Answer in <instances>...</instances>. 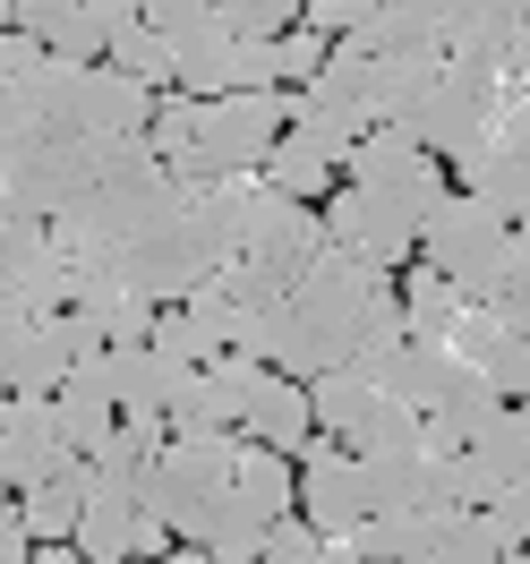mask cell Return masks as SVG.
Instances as JSON below:
<instances>
[{
  "mask_svg": "<svg viewBox=\"0 0 530 564\" xmlns=\"http://www.w3.org/2000/svg\"><path fill=\"white\" fill-rule=\"evenodd\" d=\"M172 214H180V172L154 163V145L120 138L111 172L95 180L69 214H52V240L69 248L77 265H120V257H129L138 240H154Z\"/></svg>",
  "mask_w": 530,
  "mask_h": 564,
  "instance_id": "1",
  "label": "cell"
},
{
  "mask_svg": "<svg viewBox=\"0 0 530 564\" xmlns=\"http://www.w3.org/2000/svg\"><path fill=\"white\" fill-rule=\"evenodd\" d=\"M393 291L386 265H368L359 248L325 240L309 265H300V282H291V377H325V368H343V359L359 351V334H368V308Z\"/></svg>",
  "mask_w": 530,
  "mask_h": 564,
  "instance_id": "2",
  "label": "cell"
},
{
  "mask_svg": "<svg viewBox=\"0 0 530 564\" xmlns=\"http://www.w3.org/2000/svg\"><path fill=\"white\" fill-rule=\"evenodd\" d=\"M291 129L283 86H248V95H188V145L172 154L180 180H248L266 172L274 138Z\"/></svg>",
  "mask_w": 530,
  "mask_h": 564,
  "instance_id": "3",
  "label": "cell"
},
{
  "mask_svg": "<svg viewBox=\"0 0 530 564\" xmlns=\"http://www.w3.org/2000/svg\"><path fill=\"white\" fill-rule=\"evenodd\" d=\"M231 470H240V445H231V427H197V436H163L154 462H145V513L172 530V539H206L214 505L231 488Z\"/></svg>",
  "mask_w": 530,
  "mask_h": 564,
  "instance_id": "4",
  "label": "cell"
},
{
  "mask_svg": "<svg viewBox=\"0 0 530 564\" xmlns=\"http://www.w3.org/2000/svg\"><path fill=\"white\" fill-rule=\"evenodd\" d=\"M420 257L445 282H462L470 300H496V282L513 274V223L488 214L479 197H445V206L420 223Z\"/></svg>",
  "mask_w": 530,
  "mask_h": 564,
  "instance_id": "5",
  "label": "cell"
},
{
  "mask_svg": "<svg viewBox=\"0 0 530 564\" xmlns=\"http://www.w3.org/2000/svg\"><path fill=\"white\" fill-rule=\"evenodd\" d=\"M111 154H120V138H35L0 172V206L26 214V223H52L111 172Z\"/></svg>",
  "mask_w": 530,
  "mask_h": 564,
  "instance_id": "6",
  "label": "cell"
},
{
  "mask_svg": "<svg viewBox=\"0 0 530 564\" xmlns=\"http://www.w3.org/2000/svg\"><path fill=\"white\" fill-rule=\"evenodd\" d=\"M496 120H505V77H496L488 61H445V77L428 86V104L411 111L402 129H411L428 154H454V163H470V154L488 145Z\"/></svg>",
  "mask_w": 530,
  "mask_h": 564,
  "instance_id": "7",
  "label": "cell"
},
{
  "mask_svg": "<svg viewBox=\"0 0 530 564\" xmlns=\"http://www.w3.org/2000/svg\"><path fill=\"white\" fill-rule=\"evenodd\" d=\"M291 470L274 445H240V470H231V488H223V505H214V522H206V547L214 564H248L257 547H266V530L283 522V505H291Z\"/></svg>",
  "mask_w": 530,
  "mask_h": 564,
  "instance_id": "8",
  "label": "cell"
},
{
  "mask_svg": "<svg viewBox=\"0 0 530 564\" xmlns=\"http://www.w3.org/2000/svg\"><path fill=\"white\" fill-rule=\"evenodd\" d=\"M291 129H300V138H317V145H334V154H351V145L377 129V111H368V52L334 43V52H325V69L291 95Z\"/></svg>",
  "mask_w": 530,
  "mask_h": 564,
  "instance_id": "9",
  "label": "cell"
},
{
  "mask_svg": "<svg viewBox=\"0 0 530 564\" xmlns=\"http://www.w3.org/2000/svg\"><path fill=\"white\" fill-rule=\"evenodd\" d=\"M343 163H351V188H377V197H393V206L411 214V223H428V214L445 206L436 154H428L411 129H368V138H359Z\"/></svg>",
  "mask_w": 530,
  "mask_h": 564,
  "instance_id": "10",
  "label": "cell"
},
{
  "mask_svg": "<svg viewBox=\"0 0 530 564\" xmlns=\"http://www.w3.org/2000/svg\"><path fill=\"white\" fill-rule=\"evenodd\" d=\"M129 18L138 0H9V26H26L52 61H104Z\"/></svg>",
  "mask_w": 530,
  "mask_h": 564,
  "instance_id": "11",
  "label": "cell"
},
{
  "mask_svg": "<svg viewBox=\"0 0 530 564\" xmlns=\"http://www.w3.org/2000/svg\"><path fill=\"white\" fill-rule=\"evenodd\" d=\"M172 530L145 513L138 479H95V496H86V513H77V556L86 564H129V556H154Z\"/></svg>",
  "mask_w": 530,
  "mask_h": 564,
  "instance_id": "12",
  "label": "cell"
},
{
  "mask_svg": "<svg viewBox=\"0 0 530 564\" xmlns=\"http://www.w3.org/2000/svg\"><path fill=\"white\" fill-rule=\"evenodd\" d=\"M300 513H309V530L317 539H351L359 522H368V470H359L351 445H309V470H300Z\"/></svg>",
  "mask_w": 530,
  "mask_h": 564,
  "instance_id": "13",
  "label": "cell"
},
{
  "mask_svg": "<svg viewBox=\"0 0 530 564\" xmlns=\"http://www.w3.org/2000/svg\"><path fill=\"white\" fill-rule=\"evenodd\" d=\"M86 351H104V334L77 317V308L35 317L26 334H18V351H9V368H0V386H9V393H61V377H69Z\"/></svg>",
  "mask_w": 530,
  "mask_h": 564,
  "instance_id": "14",
  "label": "cell"
},
{
  "mask_svg": "<svg viewBox=\"0 0 530 564\" xmlns=\"http://www.w3.org/2000/svg\"><path fill=\"white\" fill-rule=\"evenodd\" d=\"M61 462H69V436H61L52 393H9V402H0V479H9V488H35Z\"/></svg>",
  "mask_w": 530,
  "mask_h": 564,
  "instance_id": "15",
  "label": "cell"
},
{
  "mask_svg": "<svg viewBox=\"0 0 530 564\" xmlns=\"http://www.w3.org/2000/svg\"><path fill=\"white\" fill-rule=\"evenodd\" d=\"M325 248V214H309L300 197H283V188H248V240H240V257H266V265H283L291 282H300V265Z\"/></svg>",
  "mask_w": 530,
  "mask_h": 564,
  "instance_id": "16",
  "label": "cell"
},
{
  "mask_svg": "<svg viewBox=\"0 0 530 564\" xmlns=\"http://www.w3.org/2000/svg\"><path fill=\"white\" fill-rule=\"evenodd\" d=\"M325 240H343V248H359L368 265H402L411 248H420V223L393 206V197H377V188H343L334 206H325Z\"/></svg>",
  "mask_w": 530,
  "mask_h": 564,
  "instance_id": "17",
  "label": "cell"
},
{
  "mask_svg": "<svg viewBox=\"0 0 530 564\" xmlns=\"http://www.w3.org/2000/svg\"><path fill=\"white\" fill-rule=\"evenodd\" d=\"M522 470H530V411H522V402H505V411L454 454V488H462V505H488V496L513 488Z\"/></svg>",
  "mask_w": 530,
  "mask_h": 564,
  "instance_id": "18",
  "label": "cell"
},
{
  "mask_svg": "<svg viewBox=\"0 0 530 564\" xmlns=\"http://www.w3.org/2000/svg\"><path fill=\"white\" fill-rule=\"evenodd\" d=\"M69 308L95 325V334H104V351H138L145 334H154V300H145V291H129L111 265H77Z\"/></svg>",
  "mask_w": 530,
  "mask_h": 564,
  "instance_id": "19",
  "label": "cell"
},
{
  "mask_svg": "<svg viewBox=\"0 0 530 564\" xmlns=\"http://www.w3.org/2000/svg\"><path fill=\"white\" fill-rule=\"evenodd\" d=\"M188 359H172L163 343H138V351H111V393H120V420H163L172 427V402L188 393Z\"/></svg>",
  "mask_w": 530,
  "mask_h": 564,
  "instance_id": "20",
  "label": "cell"
},
{
  "mask_svg": "<svg viewBox=\"0 0 530 564\" xmlns=\"http://www.w3.org/2000/svg\"><path fill=\"white\" fill-rule=\"evenodd\" d=\"M52 411H61V436H69V454H95L111 427H120V393H111V351H86L61 377L52 393Z\"/></svg>",
  "mask_w": 530,
  "mask_h": 564,
  "instance_id": "21",
  "label": "cell"
},
{
  "mask_svg": "<svg viewBox=\"0 0 530 564\" xmlns=\"http://www.w3.org/2000/svg\"><path fill=\"white\" fill-rule=\"evenodd\" d=\"M334 43H351L368 61H393V52H445V26H436L428 0H377L351 35H334Z\"/></svg>",
  "mask_w": 530,
  "mask_h": 564,
  "instance_id": "22",
  "label": "cell"
},
{
  "mask_svg": "<svg viewBox=\"0 0 530 564\" xmlns=\"http://www.w3.org/2000/svg\"><path fill=\"white\" fill-rule=\"evenodd\" d=\"M436 77H445V52H393V61H368V111H377V129H402V120L428 104Z\"/></svg>",
  "mask_w": 530,
  "mask_h": 564,
  "instance_id": "23",
  "label": "cell"
},
{
  "mask_svg": "<svg viewBox=\"0 0 530 564\" xmlns=\"http://www.w3.org/2000/svg\"><path fill=\"white\" fill-rule=\"evenodd\" d=\"M470 377H479V368H470L454 343H411V351L393 359V393H402L411 411H436V402H454Z\"/></svg>",
  "mask_w": 530,
  "mask_h": 564,
  "instance_id": "24",
  "label": "cell"
},
{
  "mask_svg": "<svg viewBox=\"0 0 530 564\" xmlns=\"http://www.w3.org/2000/svg\"><path fill=\"white\" fill-rule=\"evenodd\" d=\"M86 496H95V462L69 454L52 479H35L26 488V530L35 539H77V513H86Z\"/></svg>",
  "mask_w": 530,
  "mask_h": 564,
  "instance_id": "25",
  "label": "cell"
},
{
  "mask_svg": "<svg viewBox=\"0 0 530 564\" xmlns=\"http://www.w3.org/2000/svg\"><path fill=\"white\" fill-rule=\"evenodd\" d=\"M462 308H470V291H462V282H445L436 265H420V274H411V291H402V334H411V343H454Z\"/></svg>",
  "mask_w": 530,
  "mask_h": 564,
  "instance_id": "26",
  "label": "cell"
},
{
  "mask_svg": "<svg viewBox=\"0 0 530 564\" xmlns=\"http://www.w3.org/2000/svg\"><path fill=\"white\" fill-rule=\"evenodd\" d=\"M505 411V393L488 386V377H470V386L454 393V402H436V411H420V427H428V454H462L479 427Z\"/></svg>",
  "mask_w": 530,
  "mask_h": 564,
  "instance_id": "27",
  "label": "cell"
},
{
  "mask_svg": "<svg viewBox=\"0 0 530 564\" xmlns=\"http://www.w3.org/2000/svg\"><path fill=\"white\" fill-rule=\"evenodd\" d=\"M377 402H386V386H377V377H368L359 359H343V368H325V377H317V393H309V411H317V427H334V436H351V427L368 420Z\"/></svg>",
  "mask_w": 530,
  "mask_h": 564,
  "instance_id": "28",
  "label": "cell"
},
{
  "mask_svg": "<svg viewBox=\"0 0 530 564\" xmlns=\"http://www.w3.org/2000/svg\"><path fill=\"white\" fill-rule=\"evenodd\" d=\"M309 427H317L309 393H300V386H283V377H266L257 411H248V436H257V445H274V454H300V445H309Z\"/></svg>",
  "mask_w": 530,
  "mask_h": 564,
  "instance_id": "29",
  "label": "cell"
},
{
  "mask_svg": "<svg viewBox=\"0 0 530 564\" xmlns=\"http://www.w3.org/2000/svg\"><path fill=\"white\" fill-rule=\"evenodd\" d=\"M428 539H436V513H368L351 530V547L368 564H428Z\"/></svg>",
  "mask_w": 530,
  "mask_h": 564,
  "instance_id": "30",
  "label": "cell"
},
{
  "mask_svg": "<svg viewBox=\"0 0 530 564\" xmlns=\"http://www.w3.org/2000/svg\"><path fill=\"white\" fill-rule=\"evenodd\" d=\"M334 163H343L334 145L283 129V138H274V154H266V188H283V197H317L325 180H334Z\"/></svg>",
  "mask_w": 530,
  "mask_h": 564,
  "instance_id": "31",
  "label": "cell"
},
{
  "mask_svg": "<svg viewBox=\"0 0 530 564\" xmlns=\"http://www.w3.org/2000/svg\"><path fill=\"white\" fill-rule=\"evenodd\" d=\"M343 445H351L359 462H377V454H420V445H428V427H420V411H411L402 393H386V402H377V411H368V420H359Z\"/></svg>",
  "mask_w": 530,
  "mask_h": 564,
  "instance_id": "32",
  "label": "cell"
},
{
  "mask_svg": "<svg viewBox=\"0 0 530 564\" xmlns=\"http://www.w3.org/2000/svg\"><path fill=\"white\" fill-rule=\"evenodd\" d=\"M163 436H172L163 420H120L86 462H95V479H145V462H154V445H163Z\"/></svg>",
  "mask_w": 530,
  "mask_h": 564,
  "instance_id": "33",
  "label": "cell"
},
{
  "mask_svg": "<svg viewBox=\"0 0 530 564\" xmlns=\"http://www.w3.org/2000/svg\"><path fill=\"white\" fill-rule=\"evenodd\" d=\"M104 61H111L120 77H138V86H163V77H172V43L154 35L145 18H129V26L111 35V52H104Z\"/></svg>",
  "mask_w": 530,
  "mask_h": 564,
  "instance_id": "34",
  "label": "cell"
},
{
  "mask_svg": "<svg viewBox=\"0 0 530 564\" xmlns=\"http://www.w3.org/2000/svg\"><path fill=\"white\" fill-rule=\"evenodd\" d=\"M43 248H52V223H26V214L0 206V300H18V282H26V265Z\"/></svg>",
  "mask_w": 530,
  "mask_h": 564,
  "instance_id": "35",
  "label": "cell"
},
{
  "mask_svg": "<svg viewBox=\"0 0 530 564\" xmlns=\"http://www.w3.org/2000/svg\"><path fill=\"white\" fill-rule=\"evenodd\" d=\"M325 52H334V43H325L317 26H283V35H266V69H274V77H300V86H309V77L325 69Z\"/></svg>",
  "mask_w": 530,
  "mask_h": 564,
  "instance_id": "36",
  "label": "cell"
},
{
  "mask_svg": "<svg viewBox=\"0 0 530 564\" xmlns=\"http://www.w3.org/2000/svg\"><path fill=\"white\" fill-rule=\"evenodd\" d=\"M291 9H309V0H214V18H223L231 35H248V43L283 35V18H291Z\"/></svg>",
  "mask_w": 530,
  "mask_h": 564,
  "instance_id": "37",
  "label": "cell"
},
{
  "mask_svg": "<svg viewBox=\"0 0 530 564\" xmlns=\"http://www.w3.org/2000/svg\"><path fill=\"white\" fill-rule=\"evenodd\" d=\"M138 18L154 26L163 43H180V35H206V26H223L214 18V0H138Z\"/></svg>",
  "mask_w": 530,
  "mask_h": 564,
  "instance_id": "38",
  "label": "cell"
},
{
  "mask_svg": "<svg viewBox=\"0 0 530 564\" xmlns=\"http://www.w3.org/2000/svg\"><path fill=\"white\" fill-rule=\"evenodd\" d=\"M479 377H488L505 402H522V393H530V334H505V343L479 359Z\"/></svg>",
  "mask_w": 530,
  "mask_h": 564,
  "instance_id": "39",
  "label": "cell"
},
{
  "mask_svg": "<svg viewBox=\"0 0 530 564\" xmlns=\"http://www.w3.org/2000/svg\"><path fill=\"white\" fill-rule=\"evenodd\" d=\"M317 547H325L317 530H309V522H291V513H283V522L266 530V547H257L248 564H317Z\"/></svg>",
  "mask_w": 530,
  "mask_h": 564,
  "instance_id": "40",
  "label": "cell"
},
{
  "mask_svg": "<svg viewBox=\"0 0 530 564\" xmlns=\"http://www.w3.org/2000/svg\"><path fill=\"white\" fill-rule=\"evenodd\" d=\"M43 61H52V52H43V43L26 35V26H18V35H0V86H18V77H35Z\"/></svg>",
  "mask_w": 530,
  "mask_h": 564,
  "instance_id": "41",
  "label": "cell"
},
{
  "mask_svg": "<svg viewBox=\"0 0 530 564\" xmlns=\"http://www.w3.org/2000/svg\"><path fill=\"white\" fill-rule=\"evenodd\" d=\"M35 530H26V505H0V564H26Z\"/></svg>",
  "mask_w": 530,
  "mask_h": 564,
  "instance_id": "42",
  "label": "cell"
},
{
  "mask_svg": "<svg viewBox=\"0 0 530 564\" xmlns=\"http://www.w3.org/2000/svg\"><path fill=\"white\" fill-rule=\"evenodd\" d=\"M26 325H35V317H26L18 300H0V368H9V351H18V334H26Z\"/></svg>",
  "mask_w": 530,
  "mask_h": 564,
  "instance_id": "43",
  "label": "cell"
},
{
  "mask_svg": "<svg viewBox=\"0 0 530 564\" xmlns=\"http://www.w3.org/2000/svg\"><path fill=\"white\" fill-rule=\"evenodd\" d=\"M317 564H368V556H359L351 539H325V547H317Z\"/></svg>",
  "mask_w": 530,
  "mask_h": 564,
  "instance_id": "44",
  "label": "cell"
},
{
  "mask_svg": "<svg viewBox=\"0 0 530 564\" xmlns=\"http://www.w3.org/2000/svg\"><path fill=\"white\" fill-rule=\"evenodd\" d=\"M26 564H86V556H77V539H52V556H26Z\"/></svg>",
  "mask_w": 530,
  "mask_h": 564,
  "instance_id": "45",
  "label": "cell"
},
{
  "mask_svg": "<svg viewBox=\"0 0 530 564\" xmlns=\"http://www.w3.org/2000/svg\"><path fill=\"white\" fill-rule=\"evenodd\" d=\"M0 35H9V0H0Z\"/></svg>",
  "mask_w": 530,
  "mask_h": 564,
  "instance_id": "46",
  "label": "cell"
},
{
  "mask_svg": "<svg viewBox=\"0 0 530 564\" xmlns=\"http://www.w3.org/2000/svg\"><path fill=\"white\" fill-rule=\"evenodd\" d=\"M522 411H530V393H522Z\"/></svg>",
  "mask_w": 530,
  "mask_h": 564,
  "instance_id": "47",
  "label": "cell"
},
{
  "mask_svg": "<svg viewBox=\"0 0 530 564\" xmlns=\"http://www.w3.org/2000/svg\"><path fill=\"white\" fill-rule=\"evenodd\" d=\"M0 488H9V479H0Z\"/></svg>",
  "mask_w": 530,
  "mask_h": 564,
  "instance_id": "48",
  "label": "cell"
}]
</instances>
